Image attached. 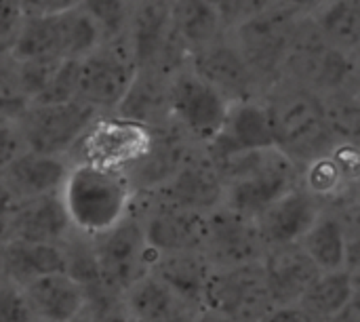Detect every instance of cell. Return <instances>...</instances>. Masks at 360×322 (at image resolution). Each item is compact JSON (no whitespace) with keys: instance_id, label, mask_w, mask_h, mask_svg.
Here are the masks:
<instances>
[{"instance_id":"1","label":"cell","mask_w":360,"mask_h":322,"mask_svg":"<svg viewBox=\"0 0 360 322\" xmlns=\"http://www.w3.org/2000/svg\"><path fill=\"white\" fill-rule=\"evenodd\" d=\"M215 165L224 181L221 207L251 219L300 186L302 167L278 148L232 154L215 160Z\"/></svg>"},{"instance_id":"2","label":"cell","mask_w":360,"mask_h":322,"mask_svg":"<svg viewBox=\"0 0 360 322\" xmlns=\"http://www.w3.org/2000/svg\"><path fill=\"white\" fill-rule=\"evenodd\" d=\"M262 101L272 120L276 148L300 167L340 143L327 127L321 95L287 80H276L266 89Z\"/></svg>"},{"instance_id":"3","label":"cell","mask_w":360,"mask_h":322,"mask_svg":"<svg viewBox=\"0 0 360 322\" xmlns=\"http://www.w3.org/2000/svg\"><path fill=\"white\" fill-rule=\"evenodd\" d=\"M133 194L127 175L80 162H72L59 190L72 230L86 238H95L122 221L131 209Z\"/></svg>"},{"instance_id":"4","label":"cell","mask_w":360,"mask_h":322,"mask_svg":"<svg viewBox=\"0 0 360 322\" xmlns=\"http://www.w3.org/2000/svg\"><path fill=\"white\" fill-rule=\"evenodd\" d=\"M154 139L156 129L120 118L116 114H99L80 135L68 156L72 162L127 175L148 156Z\"/></svg>"},{"instance_id":"5","label":"cell","mask_w":360,"mask_h":322,"mask_svg":"<svg viewBox=\"0 0 360 322\" xmlns=\"http://www.w3.org/2000/svg\"><path fill=\"white\" fill-rule=\"evenodd\" d=\"M101 287L108 295L120 297L127 287L150 272L156 253L146 245L141 224L129 209L127 217L108 232L91 238Z\"/></svg>"},{"instance_id":"6","label":"cell","mask_w":360,"mask_h":322,"mask_svg":"<svg viewBox=\"0 0 360 322\" xmlns=\"http://www.w3.org/2000/svg\"><path fill=\"white\" fill-rule=\"evenodd\" d=\"M228 103L230 101L196 76L190 65L169 76L171 127L194 146H207L221 131Z\"/></svg>"},{"instance_id":"7","label":"cell","mask_w":360,"mask_h":322,"mask_svg":"<svg viewBox=\"0 0 360 322\" xmlns=\"http://www.w3.org/2000/svg\"><path fill=\"white\" fill-rule=\"evenodd\" d=\"M135 74L137 63L127 36L99 44L78 63V101L101 114H114Z\"/></svg>"},{"instance_id":"8","label":"cell","mask_w":360,"mask_h":322,"mask_svg":"<svg viewBox=\"0 0 360 322\" xmlns=\"http://www.w3.org/2000/svg\"><path fill=\"white\" fill-rule=\"evenodd\" d=\"M99 114L101 112L78 99L53 105L27 103L17 118V131L25 150L46 156H68Z\"/></svg>"},{"instance_id":"9","label":"cell","mask_w":360,"mask_h":322,"mask_svg":"<svg viewBox=\"0 0 360 322\" xmlns=\"http://www.w3.org/2000/svg\"><path fill=\"white\" fill-rule=\"evenodd\" d=\"M300 17L302 15L293 13L291 8L274 2L264 13L228 32V38L243 53L259 82L268 74L281 76V65L289 51Z\"/></svg>"},{"instance_id":"10","label":"cell","mask_w":360,"mask_h":322,"mask_svg":"<svg viewBox=\"0 0 360 322\" xmlns=\"http://www.w3.org/2000/svg\"><path fill=\"white\" fill-rule=\"evenodd\" d=\"M131 211L141 224L146 245L156 255L200 251L205 215L175 207L152 192H135Z\"/></svg>"},{"instance_id":"11","label":"cell","mask_w":360,"mask_h":322,"mask_svg":"<svg viewBox=\"0 0 360 322\" xmlns=\"http://www.w3.org/2000/svg\"><path fill=\"white\" fill-rule=\"evenodd\" d=\"M266 251L255 219L228 207H217L205 215L200 253L211 270H232L257 264L264 259Z\"/></svg>"},{"instance_id":"12","label":"cell","mask_w":360,"mask_h":322,"mask_svg":"<svg viewBox=\"0 0 360 322\" xmlns=\"http://www.w3.org/2000/svg\"><path fill=\"white\" fill-rule=\"evenodd\" d=\"M232 322H259L274 306L270 302L262 262L213 270L205 291V306Z\"/></svg>"},{"instance_id":"13","label":"cell","mask_w":360,"mask_h":322,"mask_svg":"<svg viewBox=\"0 0 360 322\" xmlns=\"http://www.w3.org/2000/svg\"><path fill=\"white\" fill-rule=\"evenodd\" d=\"M150 192L175 207L207 215L221 207L224 181L215 160L200 146H194L177 171Z\"/></svg>"},{"instance_id":"14","label":"cell","mask_w":360,"mask_h":322,"mask_svg":"<svg viewBox=\"0 0 360 322\" xmlns=\"http://www.w3.org/2000/svg\"><path fill=\"white\" fill-rule=\"evenodd\" d=\"M188 65L228 101L259 99L264 95L262 82L251 72L243 53L228 38V34L217 42L192 53Z\"/></svg>"},{"instance_id":"15","label":"cell","mask_w":360,"mask_h":322,"mask_svg":"<svg viewBox=\"0 0 360 322\" xmlns=\"http://www.w3.org/2000/svg\"><path fill=\"white\" fill-rule=\"evenodd\" d=\"M266 148H276V139L268 108L262 97L230 101L221 131L207 146H202L213 160Z\"/></svg>"},{"instance_id":"16","label":"cell","mask_w":360,"mask_h":322,"mask_svg":"<svg viewBox=\"0 0 360 322\" xmlns=\"http://www.w3.org/2000/svg\"><path fill=\"white\" fill-rule=\"evenodd\" d=\"M348 217V207H325L304 238L297 243L321 274L342 270L354 272V226H350Z\"/></svg>"},{"instance_id":"17","label":"cell","mask_w":360,"mask_h":322,"mask_svg":"<svg viewBox=\"0 0 360 322\" xmlns=\"http://www.w3.org/2000/svg\"><path fill=\"white\" fill-rule=\"evenodd\" d=\"M323 209L325 207L302 186L276 198L255 217L266 249L297 245Z\"/></svg>"},{"instance_id":"18","label":"cell","mask_w":360,"mask_h":322,"mask_svg":"<svg viewBox=\"0 0 360 322\" xmlns=\"http://www.w3.org/2000/svg\"><path fill=\"white\" fill-rule=\"evenodd\" d=\"M264 281L274 308L297 306L308 287L321 274L300 245L268 249L264 259Z\"/></svg>"},{"instance_id":"19","label":"cell","mask_w":360,"mask_h":322,"mask_svg":"<svg viewBox=\"0 0 360 322\" xmlns=\"http://www.w3.org/2000/svg\"><path fill=\"white\" fill-rule=\"evenodd\" d=\"M70 169V156H46L23 150L0 171V181L17 200H27L57 194Z\"/></svg>"},{"instance_id":"20","label":"cell","mask_w":360,"mask_h":322,"mask_svg":"<svg viewBox=\"0 0 360 322\" xmlns=\"http://www.w3.org/2000/svg\"><path fill=\"white\" fill-rule=\"evenodd\" d=\"M21 289L40 322H74L89 308L86 291L65 272L38 276Z\"/></svg>"},{"instance_id":"21","label":"cell","mask_w":360,"mask_h":322,"mask_svg":"<svg viewBox=\"0 0 360 322\" xmlns=\"http://www.w3.org/2000/svg\"><path fill=\"white\" fill-rule=\"evenodd\" d=\"M72 234V224L57 194L19 200L11 219V240L59 245Z\"/></svg>"},{"instance_id":"22","label":"cell","mask_w":360,"mask_h":322,"mask_svg":"<svg viewBox=\"0 0 360 322\" xmlns=\"http://www.w3.org/2000/svg\"><path fill=\"white\" fill-rule=\"evenodd\" d=\"M150 272L192 314L205 306V291H207V283L213 270L200 251L156 255Z\"/></svg>"},{"instance_id":"23","label":"cell","mask_w":360,"mask_h":322,"mask_svg":"<svg viewBox=\"0 0 360 322\" xmlns=\"http://www.w3.org/2000/svg\"><path fill=\"white\" fill-rule=\"evenodd\" d=\"M114 114L127 120L141 122L150 129L171 127L169 76L154 67H139Z\"/></svg>"},{"instance_id":"24","label":"cell","mask_w":360,"mask_h":322,"mask_svg":"<svg viewBox=\"0 0 360 322\" xmlns=\"http://www.w3.org/2000/svg\"><path fill=\"white\" fill-rule=\"evenodd\" d=\"M171 32V2L133 0L127 40L131 44L137 70L152 67Z\"/></svg>"},{"instance_id":"25","label":"cell","mask_w":360,"mask_h":322,"mask_svg":"<svg viewBox=\"0 0 360 322\" xmlns=\"http://www.w3.org/2000/svg\"><path fill=\"white\" fill-rule=\"evenodd\" d=\"M118 304L131 322H173L181 316H192L152 272L127 287Z\"/></svg>"},{"instance_id":"26","label":"cell","mask_w":360,"mask_h":322,"mask_svg":"<svg viewBox=\"0 0 360 322\" xmlns=\"http://www.w3.org/2000/svg\"><path fill=\"white\" fill-rule=\"evenodd\" d=\"M63 272V255L59 245L6 240L0 245V278L25 287L38 276Z\"/></svg>"},{"instance_id":"27","label":"cell","mask_w":360,"mask_h":322,"mask_svg":"<svg viewBox=\"0 0 360 322\" xmlns=\"http://www.w3.org/2000/svg\"><path fill=\"white\" fill-rule=\"evenodd\" d=\"M171 30L190 53H196L226 36L211 0H173Z\"/></svg>"},{"instance_id":"28","label":"cell","mask_w":360,"mask_h":322,"mask_svg":"<svg viewBox=\"0 0 360 322\" xmlns=\"http://www.w3.org/2000/svg\"><path fill=\"white\" fill-rule=\"evenodd\" d=\"M354 302H356V274L350 270H342V272L319 274L297 306L319 322H331Z\"/></svg>"},{"instance_id":"29","label":"cell","mask_w":360,"mask_h":322,"mask_svg":"<svg viewBox=\"0 0 360 322\" xmlns=\"http://www.w3.org/2000/svg\"><path fill=\"white\" fill-rule=\"evenodd\" d=\"M308 17L327 44L348 55L356 53L360 38L359 0H327Z\"/></svg>"},{"instance_id":"30","label":"cell","mask_w":360,"mask_h":322,"mask_svg":"<svg viewBox=\"0 0 360 322\" xmlns=\"http://www.w3.org/2000/svg\"><path fill=\"white\" fill-rule=\"evenodd\" d=\"M53 15H55V25H57L61 59H82L101 44L97 27L78 6L61 11V13H53Z\"/></svg>"},{"instance_id":"31","label":"cell","mask_w":360,"mask_h":322,"mask_svg":"<svg viewBox=\"0 0 360 322\" xmlns=\"http://www.w3.org/2000/svg\"><path fill=\"white\" fill-rule=\"evenodd\" d=\"M40 57H59L55 15L25 17L21 34L8 55L11 61H30Z\"/></svg>"},{"instance_id":"32","label":"cell","mask_w":360,"mask_h":322,"mask_svg":"<svg viewBox=\"0 0 360 322\" xmlns=\"http://www.w3.org/2000/svg\"><path fill=\"white\" fill-rule=\"evenodd\" d=\"M78 8L93 21L101 44L127 36L133 0H82Z\"/></svg>"},{"instance_id":"33","label":"cell","mask_w":360,"mask_h":322,"mask_svg":"<svg viewBox=\"0 0 360 322\" xmlns=\"http://www.w3.org/2000/svg\"><path fill=\"white\" fill-rule=\"evenodd\" d=\"M78 63L80 59H63L51 82L40 91L30 105H53L78 99Z\"/></svg>"},{"instance_id":"34","label":"cell","mask_w":360,"mask_h":322,"mask_svg":"<svg viewBox=\"0 0 360 322\" xmlns=\"http://www.w3.org/2000/svg\"><path fill=\"white\" fill-rule=\"evenodd\" d=\"M276 0H211V4L215 6L221 25L226 30V34L234 27H238L240 23L249 21L251 17L264 13L266 8H270Z\"/></svg>"},{"instance_id":"35","label":"cell","mask_w":360,"mask_h":322,"mask_svg":"<svg viewBox=\"0 0 360 322\" xmlns=\"http://www.w3.org/2000/svg\"><path fill=\"white\" fill-rule=\"evenodd\" d=\"M0 322H40L27 304L23 289L0 278Z\"/></svg>"},{"instance_id":"36","label":"cell","mask_w":360,"mask_h":322,"mask_svg":"<svg viewBox=\"0 0 360 322\" xmlns=\"http://www.w3.org/2000/svg\"><path fill=\"white\" fill-rule=\"evenodd\" d=\"M25 21V13L19 0H0V59H8L21 27Z\"/></svg>"},{"instance_id":"37","label":"cell","mask_w":360,"mask_h":322,"mask_svg":"<svg viewBox=\"0 0 360 322\" xmlns=\"http://www.w3.org/2000/svg\"><path fill=\"white\" fill-rule=\"evenodd\" d=\"M23 141L17 131V122H0V171L23 152Z\"/></svg>"},{"instance_id":"38","label":"cell","mask_w":360,"mask_h":322,"mask_svg":"<svg viewBox=\"0 0 360 322\" xmlns=\"http://www.w3.org/2000/svg\"><path fill=\"white\" fill-rule=\"evenodd\" d=\"M17 202L19 200L0 181V245L11 240V219H13Z\"/></svg>"},{"instance_id":"39","label":"cell","mask_w":360,"mask_h":322,"mask_svg":"<svg viewBox=\"0 0 360 322\" xmlns=\"http://www.w3.org/2000/svg\"><path fill=\"white\" fill-rule=\"evenodd\" d=\"M259 322H319L312 318L306 310L300 306H283V308H272Z\"/></svg>"},{"instance_id":"40","label":"cell","mask_w":360,"mask_h":322,"mask_svg":"<svg viewBox=\"0 0 360 322\" xmlns=\"http://www.w3.org/2000/svg\"><path fill=\"white\" fill-rule=\"evenodd\" d=\"M19 4H21L25 17L61 13V0H19Z\"/></svg>"},{"instance_id":"41","label":"cell","mask_w":360,"mask_h":322,"mask_svg":"<svg viewBox=\"0 0 360 322\" xmlns=\"http://www.w3.org/2000/svg\"><path fill=\"white\" fill-rule=\"evenodd\" d=\"M89 322H131V318L122 312L120 304L114 302L101 310H91V316H89Z\"/></svg>"},{"instance_id":"42","label":"cell","mask_w":360,"mask_h":322,"mask_svg":"<svg viewBox=\"0 0 360 322\" xmlns=\"http://www.w3.org/2000/svg\"><path fill=\"white\" fill-rule=\"evenodd\" d=\"M276 2L283 4V6H287V8H291L297 15H310L319 6H323L327 0H276Z\"/></svg>"},{"instance_id":"43","label":"cell","mask_w":360,"mask_h":322,"mask_svg":"<svg viewBox=\"0 0 360 322\" xmlns=\"http://www.w3.org/2000/svg\"><path fill=\"white\" fill-rule=\"evenodd\" d=\"M190 322H232L230 318H226L224 314H219V312H213V310H209V308H200V310H196L194 314H192V318Z\"/></svg>"},{"instance_id":"44","label":"cell","mask_w":360,"mask_h":322,"mask_svg":"<svg viewBox=\"0 0 360 322\" xmlns=\"http://www.w3.org/2000/svg\"><path fill=\"white\" fill-rule=\"evenodd\" d=\"M89 316H91V308H86V310H84V312H82V314H80V316H78L74 322H89Z\"/></svg>"}]
</instances>
